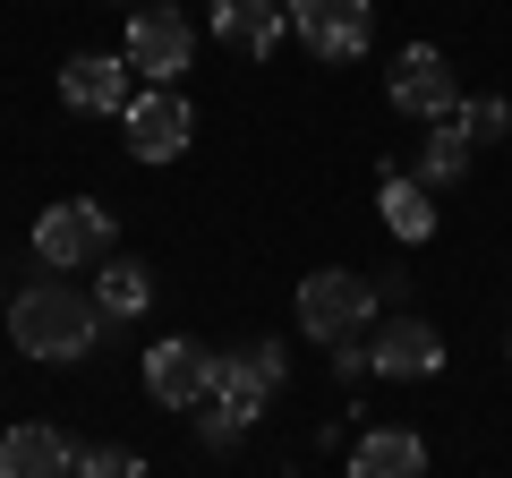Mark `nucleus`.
Listing matches in <instances>:
<instances>
[{
  "mask_svg": "<svg viewBox=\"0 0 512 478\" xmlns=\"http://www.w3.org/2000/svg\"><path fill=\"white\" fill-rule=\"evenodd\" d=\"M103 333V299H86L77 282H26L9 308V342L26 359H86Z\"/></svg>",
  "mask_w": 512,
  "mask_h": 478,
  "instance_id": "obj_1",
  "label": "nucleus"
},
{
  "mask_svg": "<svg viewBox=\"0 0 512 478\" xmlns=\"http://www.w3.org/2000/svg\"><path fill=\"white\" fill-rule=\"evenodd\" d=\"M367 316H376V282L367 274L325 265V274L299 282V333H316V342H350V333H367Z\"/></svg>",
  "mask_w": 512,
  "mask_h": 478,
  "instance_id": "obj_2",
  "label": "nucleus"
},
{
  "mask_svg": "<svg viewBox=\"0 0 512 478\" xmlns=\"http://www.w3.org/2000/svg\"><path fill=\"white\" fill-rule=\"evenodd\" d=\"M188 52H197V35H188V18L180 9H163V0H154V9H137V18H128V69L137 77H154V86H171V77L188 69Z\"/></svg>",
  "mask_w": 512,
  "mask_h": 478,
  "instance_id": "obj_3",
  "label": "nucleus"
},
{
  "mask_svg": "<svg viewBox=\"0 0 512 478\" xmlns=\"http://www.w3.org/2000/svg\"><path fill=\"white\" fill-rule=\"evenodd\" d=\"M111 231H120V222H111L94 197H69V205H52V214L35 222V257L43 265H86V257L111 248Z\"/></svg>",
  "mask_w": 512,
  "mask_h": 478,
  "instance_id": "obj_4",
  "label": "nucleus"
},
{
  "mask_svg": "<svg viewBox=\"0 0 512 478\" xmlns=\"http://www.w3.org/2000/svg\"><path fill=\"white\" fill-rule=\"evenodd\" d=\"M188 137H197V111H188L171 86H154V94L128 103V154H137V163H180Z\"/></svg>",
  "mask_w": 512,
  "mask_h": 478,
  "instance_id": "obj_5",
  "label": "nucleus"
},
{
  "mask_svg": "<svg viewBox=\"0 0 512 478\" xmlns=\"http://www.w3.org/2000/svg\"><path fill=\"white\" fill-rule=\"evenodd\" d=\"M393 103H402L410 120H453V111H461L453 60H444L436 43H410V52L393 60Z\"/></svg>",
  "mask_w": 512,
  "mask_h": 478,
  "instance_id": "obj_6",
  "label": "nucleus"
},
{
  "mask_svg": "<svg viewBox=\"0 0 512 478\" xmlns=\"http://www.w3.org/2000/svg\"><path fill=\"white\" fill-rule=\"evenodd\" d=\"M146 393H154L163 410L214 402V350H205V342H154V350H146Z\"/></svg>",
  "mask_w": 512,
  "mask_h": 478,
  "instance_id": "obj_7",
  "label": "nucleus"
},
{
  "mask_svg": "<svg viewBox=\"0 0 512 478\" xmlns=\"http://www.w3.org/2000/svg\"><path fill=\"white\" fill-rule=\"evenodd\" d=\"M291 26L316 60H359L367 52V0H291Z\"/></svg>",
  "mask_w": 512,
  "mask_h": 478,
  "instance_id": "obj_8",
  "label": "nucleus"
},
{
  "mask_svg": "<svg viewBox=\"0 0 512 478\" xmlns=\"http://www.w3.org/2000/svg\"><path fill=\"white\" fill-rule=\"evenodd\" d=\"M367 368H376V376H436L444 368V342L419 325V316H384V325L367 333Z\"/></svg>",
  "mask_w": 512,
  "mask_h": 478,
  "instance_id": "obj_9",
  "label": "nucleus"
},
{
  "mask_svg": "<svg viewBox=\"0 0 512 478\" xmlns=\"http://www.w3.org/2000/svg\"><path fill=\"white\" fill-rule=\"evenodd\" d=\"M128 60H94V52H77L69 69H60V103L69 111H128Z\"/></svg>",
  "mask_w": 512,
  "mask_h": 478,
  "instance_id": "obj_10",
  "label": "nucleus"
},
{
  "mask_svg": "<svg viewBox=\"0 0 512 478\" xmlns=\"http://www.w3.org/2000/svg\"><path fill=\"white\" fill-rule=\"evenodd\" d=\"M77 453L60 427H9L0 436V478H69Z\"/></svg>",
  "mask_w": 512,
  "mask_h": 478,
  "instance_id": "obj_11",
  "label": "nucleus"
},
{
  "mask_svg": "<svg viewBox=\"0 0 512 478\" xmlns=\"http://www.w3.org/2000/svg\"><path fill=\"white\" fill-rule=\"evenodd\" d=\"M350 478H427V444L410 427H367L350 453Z\"/></svg>",
  "mask_w": 512,
  "mask_h": 478,
  "instance_id": "obj_12",
  "label": "nucleus"
},
{
  "mask_svg": "<svg viewBox=\"0 0 512 478\" xmlns=\"http://www.w3.org/2000/svg\"><path fill=\"white\" fill-rule=\"evenodd\" d=\"M214 35L239 52H274L282 43V9L274 0H214Z\"/></svg>",
  "mask_w": 512,
  "mask_h": 478,
  "instance_id": "obj_13",
  "label": "nucleus"
},
{
  "mask_svg": "<svg viewBox=\"0 0 512 478\" xmlns=\"http://www.w3.org/2000/svg\"><path fill=\"white\" fill-rule=\"evenodd\" d=\"M384 222H393V239H427V231H436L427 180H410V171H384Z\"/></svg>",
  "mask_w": 512,
  "mask_h": 478,
  "instance_id": "obj_14",
  "label": "nucleus"
},
{
  "mask_svg": "<svg viewBox=\"0 0 512 478\" xmlns=\"http://www.w3.org/2000/svg\"><path fill=\"white\" fill-rule=\"evenodd\" d=\"M461 171H470V137H461V120H427V154H419V180H427V188H453Z\"/></svg>",
  "mask_w": 512,
  "mask_h": 478,
  "instance_id": "obj_15",
  "label": "nucleus"
},
{
  "mask_svg": "<svg viewBox=\"0 0 512 478\" xmlns=\"http://www.w3.org/2000/svg\"><path fill=\"white\" fill-rule=\"evenodd\" d=\"M94 299H103V316H146L154 274H146V265H128V257H111V265H103V282H94Z\"/></svg>",
  "mask_w": 512,
  "mask_h": 478,
  "instance_id": "obj_16",
  "label": "nucleus"
},
{
  "mask_svg": "<svg viewBox=\"0 0 512 478\" xmlns=\"http://www.w3.org/2000/svg\"><path fill=\"white\" fill-rule=\"evenodd\" d=\"M453 120H461V137H470V146H495V137L512 129V103H504V94H478V103H461Z\"/></svg>",
  "mask_w": 512,
  "mask_h": 478,
  "instance_id": "obj_17",
  "label": "nucleus"
},
{
  "mask_svg": "<svg viewBox=\"0 0 512 478\" xmlns=\"http://www.w3.org/2000/svg\"><path fill=\"white\" fill-rule=\"evenodd\" d=\"M69 478H146V461L120 453V444H94V453H77V470H69Z\"/></svg>",
  "mask_w": 512,
  "mask_h": 478,
  "instance_id": "obj_18",
  "label": "nucleus"
},
{
  "mask_svg": "<svg viewBox=\"0 0 512 478\" xmlns=\"http://www.w3.org/2000/svg\"><path fill=\"white\" fill-rule=\"evenodd\" d=\"M197 436H205V444H239V436H248V419L214 402V410H197Z\"/></svg>",
  "mask_w": 512,
  "mask_h": 478,
  "instance_id": "obj_19",
  "label": "nucleus"
}]
</instances>
